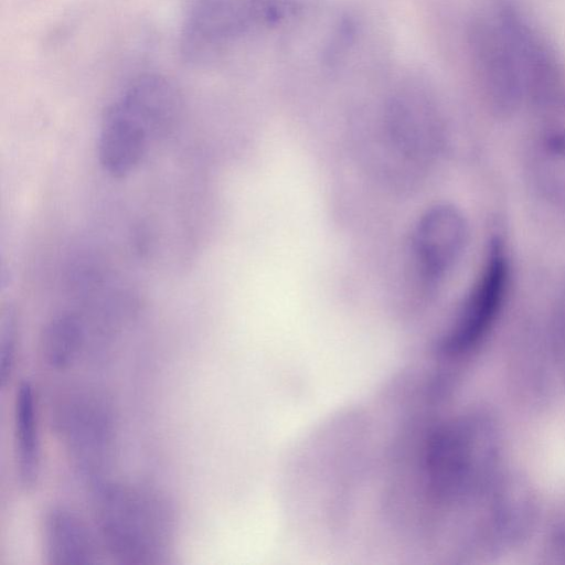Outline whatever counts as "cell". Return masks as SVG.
Returning a JSON list of instances; mask_svg holds the SVG:
<instances>
[{"mask_svg": "<svg viewBox=\"0 0 565 565\" xmlns=\"http://www.w3.org/2000/svg\"><path fill=\"white\" fill-rule=\"evenodd\" d=\"M472 71L490 111L509 117L562 93V70L546 36L516 6L505 2L469 28Z\"/></svg>", "mask_w": 565, "mask_h": 565, "instance_id": "obj_1", "label": "cell"}, {"mask_svg": "<svg viewBox=\"0 0 565 565\" xmlns=\"http://www.w3.org/2000/svg\"><path fill=\"white\" fill-rule=\"evenodd\" d=\"M179 110V94L168 79L145 75L132 81L103 115L97 140L102 168L115 178L130 174Z\"/></svg>", "mask_w": 565, "mask_h": 565, "instance_id": "obj_2", "label": "cell"}, {"mask_svg": "<svg viewBox=\"0 0 565 565\" xmlns=\"http://www.w3.org/2000/svg\"><path fill=\"white\" fill-rule=\"evenodd\" d=\"M95 519L105 550L121 563L157 564L168 556L174 535L171 508L158 493L108 483L96 491Z\"/></svg>", "mask_w": 565, "mask_h": 565, "instance_id": "obj_3", "label": "cell"}, {"mask_svg": "<svg viewBox=\"0 0 565 565\" xmlns=\"http://www.w3.org/2000/svg\"><path fill=\"white\" fill-rule=\"evenodd\" d=\"M434 451L437 487L456 502L480 503L504 472L500 428L484 413L450 423L437 438Z\"/></svg>", "mask_w": 565, "mask_h": 565, "instance_id": "obj_4", "label": "cell"}, {"mask_svg": "<svg viewBox=\"0 0 565 565\" xmlns=\"http://www.w3.org/2000/svg\"><path fill=\"white\" fill-rule=\"evenodd\" d=\"M511 260L504 237L494 232L487 243L480 271L443 339L451 355L473 351L491 333L508 299Z\"/></svg>", "mask_w": 565, "mask_h": 565, "instance_id": "obj_5", "label": "cell"}, {"mask_svg": "<svg viewBox=\"0 0 565 565\" xmlns=\"http://www.w3.org/2000/svg\"><path fill=\"white\" fill-rule=\"evenodd\" d=\"M263 1L192 0L183 24V53L205 61L250 30L265 28Z\"/></svg>", "mask_w": 565, "mask_h": 565, "instance_id": "obj_6", "label": "cell"}, {"mask_svg": "<svg viewBox=\"0 0 565 565\" xmlns=\"http://www.w3.org/2000/svg\"><path fill=\"white\" fill-rule=\"evenodd\" d=\"M469 227L462 212L438 204L419 220L413 233V254L424 286L435 288L454 269L467 246Z\"/></svg>", "mask_w": 565, "mask_h": 565, "instance_id": "obj_7", "label": "cell"}, {"mask_svg": "<svg viewBox=\"0 0 565 565\" xmlns=\"http://www.w3.org/2000/svg\"><path fill=\"white\" fill-rule=\"evenodd\" d=\"M536 110L539 121L527 161L530 178L543 199L565 207V94Z\"/></svg>", "mask_w": 565, "mask_h": 565, "instance_id": "obj_8", "label": "cell"}, {"mask_svg": "<svg viewBox=\"0 0 565 565\" xmlns=\"http://www.w3.org/2000/svg\"><path fill=\"white\" fill-rule=\"evenodd\" d=\"M482 534L490 548L513 547L524 541L536 516L529 484L503 472L482 501Z\"/></svg>", "mask_w": 565, "mask_h": 565, "instance_id": "obj_9", "label": "cell"}, {"mask_svg": "<svg viewBox=\"0 0 565 565\" xmlns=\"http://www.w3.org/2000/svg\"><path fill=\"white\" fill-rule=\"evenodd\" d=\"M42 551L51 565H86L100 562V547L94 533L73 510L53 505L41 526Z\"/></svg>", "mask_w": 565, "mask_h": 565, "instance_id": "obj_10", "label": "cell"}, {"mask_svg": "<svg viewBox=\"0 0 565 565\" xmlns=\"http://www.w3.org/2000/svg\"><path fill=\"white\" fill-rule=\"evenodd\" d=\"M32 384L22 382L14 396V449L17 477L22 488L33 489L41 471L38 405Z\"/></svg>", "mask_w": 565, "mask_h": 565, "instance_id": "obj_11", "label": "cell"}, {"mask_svg": "<svg viewBox=\"0 0 565 565\" xmlns=\"http://www.w3.org/2000/svg\"><path fill=\"white\" fill-rule=\"evenodd\" d=\"M84 328L72 313H61L45 326L41 338V354L50 367L64 370L78 358L84 345Z\"/></svg>", "mask_w": 565, "mask_h": 565, "instance_id": "obj_12", "label": "cell"}, {"mask_svg": "<svg viewBox=\"0 0 565 565\" xmlns=\"http://www.w3.org/2000/svg\"><path fill=\"white\" fill-rule=\"evenodd\" d=\"M17 318L9 307L1 316L0 322V383L3 387L11 379L17 356Z\"/></svg>", "mask_w": 565, "mask_h": 565, "instance_id": "obj_13", "label": "cell"}, {"mask_svg": "<svg viewBox=\"0 0 565 565\" xmlns=\"http://www.w3.org/2000/svg\"><path fill=\"white\" fill-rule=\"evenodd\" d=\"M550 340L555 360L565 375V280L552 311Z\"/></svg>", "mask_w": 565, "mask_h": 565, "instance_id": "obj_14", "label": "cell"}, {"mask_svg": "<svg viewBox=\"0 0 565 565\" xmlns=\"http://www.w3.org/2000/svg\"><path fill=\"white\" fill-rule=\"evenodd\" d=\"M355 33L356 29L353 20L343 19L338 24L324 50L323 60L326 64L332 66L342 60L354 42Z\"/></svg>", "mask_w": 565, "mask_h": 565, "instance_id": "obj_15", "label": "cell"}]
</instances>
